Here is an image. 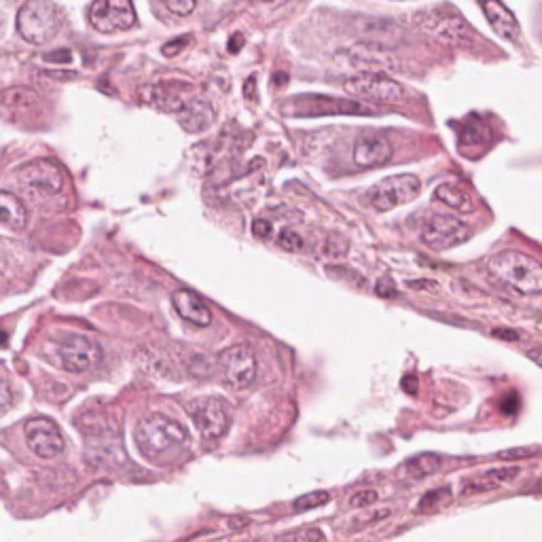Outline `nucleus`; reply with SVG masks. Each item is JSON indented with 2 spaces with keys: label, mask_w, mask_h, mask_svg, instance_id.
Masks as SVG:
<instances>
[{
  "label": "nucleus",
  "mask_w": 542,
  "mask_h": 542,
  "mask_svg": "<svg viewBox=\"0 0 542 542\" xmlns=\"http://www.w3.org/2000/svg\"><path fill=\"white\" fill-rule=\"evenodd\" d=\"M134 438L140 454L146 460L157 464L176 460L185 454L191 441L189 430L176 419L164 416V413H153V416L140 419V424L136 426Z\"/></svg>",
  "instance_id": "f257e3e1"
},
{
  "label": "nucleus",
  "mask_w": 542,
  "mask_h": 542,
  "mask_svg": "<svg viewBox=\"0 0 542 542\" xmlns=\"http://www.w3.org/2000/svg\"><path fill=\"white\" fill-rule=\"evenodd\" d=\"M489 274L515 293L530 296L542 293V263L517 250H502L487 263Z\"/></svg>",
  "instance_id": "f03ea898"
},
{
  "label": "nucleus",
  "mask_w": 542,
  "mask_h": 542,
  "mask_svg": "<svg viewBox=\"0 0 542 542\" xmlns=\"http://www.w3.org/2000/svg\"><path fill=\"white\" fill-rule=\"evenodd\" d=\"M62 28V15L49 0H28L17 13V30L24 41L45 45Z\"/></svg>",
  "instance_id": "7ed1b4c3"
},
{
  "label": "nucleus",
  "mask_w": 542,
  "mask_h": 542,
  "mask_svg": "<svg viewBox=\"0 0 542 542\" xmlns=\"http://www.w3.org/2000/svg\"><path fill=\"white\" fill-rule=\"evenodd\" d=\"M422 183L413 174H396V176H388L379 180L373 186H369L363 193V204L377 212L395 210L398 206L409 204L419 196Z\"/></svg>",
  "instance_id": "20e7f679"
},
{
  "label": "nucleus",
  "mask_w": 542,
  "mask_h": 542,
  "mask_svg": "<svg viewBox=\"0 0 542 542\" xmlns=\"http://www.w3.org/2000/svg\"><path fill=\"white\" fill-rule=\"evenodd\" d=\"M344 89L354 98L379 102V105H403L406 100V92L401 83L384 73H360L350 76L346 79Z\"/></svg>",
  "instance_id": "39448f33"
},
{
  "label": "nucleus",
  "mask_w": 542,
  "mask_h": 542,
  "mask_svg": "<svg viewBox=\"0 0 542 542\" xmlns=\"http://www.w3.org/2000/svg\"><path fill=\"white\" fill-rule=\"evenodd\" d=\"M284 113L293 115V117H326V115H371L366 106L360 102L328 98V95L307 94L296 95L284 106Z\"/></svg>",
  "instance_id": "423d86ee"
},
{
  "label": "nucleus",
  "mask_w": 542,
  "mask_h": 542,
  "mask_svg": "<svg viewBox=\"0 0 542 542\" xmlns=\"http://www.w3.org/2000/svg\"><path fill=\"white\" fill-rule=\"evenodd\" d=\"M17 183L24 186L30 196H60L66 186V178L60 167L49 159H35L17 170Z\"/></svg>",
  "instance_id": "0eeeda50"
},
{
  "label": "nucleus",
  "mask_w": 542,
  "mask_h": 542,
  "mask_svg": "<svg viewBox=\"0 0 542 542\" xmlns=\"http://www.w3.org/2000/svg\"><path fill=\"white\" fill-rule=\"evenodd\" d=\"M218 369L234 390H246L256 377V356L253 347L237 344L218 354Z\"/></svg>",
  "instance_id": "6e6552de"
},
{
  "label": "nucleus",
  "mask_w": 542,
  "mask_h": 542,
  "mask_svg": "<svg viewBox=\"0 0 542 542\" xmlns=\"http://www.w3.org/2000/svg\"><path fill=\"white\" fill-rule=\"evenodd\" d=\"M417 25L443 43H449V45L473 43V30L468 28V24L464 22L460 15H456V13L451 11L432 9L428 13H422V15L417 17Z\"/></svg>",
  "instance_id": "1a4fd4ad"
},
{
  "label": "nucleus",
  "mask_w": 542,
  "mask_h": 542,
  "mask_svg": "<svg viewBox=\"0 0 542 542\" xmlns=\"http://www.w3.org/2000/svg\"><path fill=\"white\" fill-rule=\"evenodd\" d=\"M57 356L66 371L70 373H85L94 369L102 358V347L98 341L87 337V335H68L60 341Z\"/></svg>",
  "instance_id": "9d476101"
},
{
  "label": "nucleus",
  "mask_w": 542,
  "mask_h": 542,
  "mask_svg": "<svg viewBox=\"0 0 542 542\" xmlns=\"http://www.w3.org/2000/svg\"><path fill=\"white\" fill-rule=\"evenodd\" d=\"M470 237V229L456 216L432 215L422 227V242L432 250H449L464 244Z\"/></svg>",
  "instance_id": "9b49d317"
},
{
  "label": "nucleus",
  "mask_w": 542,
  "mask_h": 542,
  "mask_svg": "<svg viewBox=\"0 0 542 542\" xmlns=\"http://www.w3.org/2000/svg\"><path fill=\"white\" fill-rule=\"evenodd\" d=\"M89 24L105 35L134 28L136 11L132 0H95L89 6Z\"/></svg>",
  "instance_id": "f8f14e48"
},
{
  "label": "nucleus",
  "mask_w": 542,
  "mask_h": 542,
  "mask_svg": "<svg viewBox=\"0 0 542 542\" xmlns=\"http://www.w3.org/2000/svg\"><path fill=\"white\" fill-rule=\"evenodd\" d=\"M24 437L28 447L35 451L38 457H43V460L57 457L64 451V447H66L60 426L49 417L28 419L24 426Z\"/></svg>",
  "instance_id": "ddd939ff"
},
{
  "label": "nucleus",
  "mask_w": 542,
  "mask_h": 542,
  "mask_svg": "<svg viewBox=\"0 0 542 542\" xmlns=\"http://www.w3.org/2000/svg\"><path fill=\"white\" fill-rule=\"evenodd\" d=\"M186 411L206 438H221L229 430L231 416L227 405L218 398H197V401L186 405Z\"/></svg>",
  "instance_id": "4468645a"
},
{
  "label": "nucleus",
  "mask_w": 542,
  "mask_h": 542,
  "mask_svg": "<svg viewBox=\"0 0 542 542\" xmlns=\"http://www.w3.org/2000/svg\"><path fill=\"white\" fill-rule=\"evenodd\" d=\"M347 60L360 73H390L398 70L396 55L379 43H356L347 49Z\"/></svg>",
  "instance_id": "2eb2a0df"
},
{
  "label": "nucleus",
  "mask_w": 542,
  "mask_h": 542,
  "mask_svg": "<svg viewBox=\"0 0 542 542\" xmlns=\"http://www.w3.org/2000/svg\"><path fill=\"white\" fill-rule=\"evenodd\" d=\"M392 155H395V148H392L390 140L377 134L360 136L352 151L354 164L363 167V170L386 166L392 159Z\"/></svg>",
  "instance_id": "dca6fc26"
},
{
  "label": "nucleus",
  "mask_w": 542,
  "mask_h": 542,
  "mask_svg": "<svg viewBox=\"0 0 542 542\" xmlns=\"http://www.w3.org/2000/svg\"><path fill=\"white\" fill-rule=\"evenodd\" d=\"M185 89H189L186 83H157V85H148L142 89V100L146 105L159 108V111L178 115L186 102H189L183 94Z\"/></svg>",
  "instance_id": "f3484780"
},
{
  "label": "nucleus",
  "mask_w": 542,
  "mask_h": 542,
  "mask_svg": "<svg viewBox=\"0 0 542 542\" xmlns=\"http://www.w3.org/2000/svg\"><path fill=\"white\" fill-rule=\"evenodd\" d=\"M172 306L176 309L180 318L197 328L210 326L212 312L206 306V301L197 293H193L189 288H176L172 293Z\"/></svg>",
  "instance_id": "a211bd4d"
},
{
  "label": "nucleus",
  "mask_w": 542,
  "mask_h": 542,
  "mask_svg": "<svg viewBox=\"0 0 542 542\" xmlns=\"http://www.w3.org/2000/svg\"><path fill=\"white\" fill-rule=\"evenodd\" d=\"M481 6L487 22L492 24V28L496 30V35H500L511 43L521 41V28L517 17L513 15V11L508 9L502 0H481Z\"/></svg>",
  "instance_id": "6ab92c4d"
},
{
  "label": "nucleus",
  "mask_w": 542,
  "mask_h": 542,
  "mask_svg": "<svg viewBox=\"0 0 542 542\" xmlns=\"http://www.w3.org/2000/svg\"><path fill=\"white\" fill-rule=\"evenodd\" d=\"M521 473L519 467H505V468H492L487 473H481L477 477H470L462 483V494H486V492H494L505 483L517 479Z\"/></svg>",
  "instance_id": "aec40b11"
},
{
  "label": "nucleus",
  "mask_w": 542,
  "mask_h": 542,
  "mask_svg": "<svg viewBox=\"0 0 542 542\" xmlns=\"http://www.w3.org/2000/svg\"><path fill=\"white\" fill-rule=\"evenodd\" d=\"M215 119H216V113L215 108L210 106V102L199 100V98H193L186 102L183 111L178 113L180 127L189 134L206 132L212 124H215Z\"/></svg>",
  "instance_id": "412c9836"
},
{
  "label": "nucleus",
  "mask_w": 542,
  "mask_h": 542,
  "mask_svg": "<svg viewBox=\"0 0 542 542\" xmlns=\"http://www.w3.org/2000/svg\"><path fill=\"white\" fill-rule=\"evenodd\" d=\"M0 221L11 231H22L28 223V210L24 202L9 191L0 193Z\"/></svg>",
  "instance_id": "4be33fe9"
},
{
  "label": "nucleus",
  "mask_w": 542,
  "mask_h": 542,
  "mask_svg": "<svg viewBox=\"0 0 542 542\" xmlns=\"http://www.w3.org/2000/svg\"><path fill=\"white\" fill-rule=\"evenodd\" d=\"M435 199H438V202L445 206H449L451 210L460 212V215H470V212L475 210L473 197H470L462 186L451 185V183L438 185L435 189Z\"/></svg>",
  "instance_id": "5701e85b"
},
{
  "label": "nucleus",
  "mask_w": 542,
  "mask_h": 542,
  "mask_svg": "<svg viewBox=\"0 0 542 542\" xmlns=\"http://www.w3.org/2000/svg\"><path fill=\"white\" fill-rule=\"evenodd\" d=\"M443 467V457L437 454H417L406 460L401 467L403 477L409 479H424V477L435 475Z\"/></svg>",
  "instance_id": "b1692460"
},
{
  "label": "nucleus",
  "mask_w": 542,
  "mask_h": 542,
  "mask_svg": "<svg viewBox=\"0 0 542 542\" xmlns=\"http://www.w3.org/2000/svg\"><path fill=\"white\" fill-rule=\"evenodd\" d=\"M489 140H492V130H489L486 121L479 117H468L464 121L462 132H460L462 146H481Z\"/></svg>",
  "instance_id": "393cba45"
},
{
  "label": "nucleus",
  "mask_w": 542,
  "mask_h": 542,
  "mask_svg": "<svg viewBox=\"0 0 542 542\" xmlns=\"http://www.w3.org/2000/svg\"><path fill=\"white\" fill-rule=\"evenodd\" d=\"M3 100H5V106L13 108V111H30V108L38 106V95L32 92V89H25V87L6 89Z\"/></svg>",
  "instance_id": "a878e982"
},
{
  "label": "nucleus",
  "mask_w": 542,
  "mask_h": 542,
  "mask_svg": "<svg viewBox=\"0 0 542 542\" xmlns=\"http://www.w3.org/2000/svg\"><path fill=\"white\" fill-rule=\"evenodd\" d=\"M331 500V494L328 492H307L299 496L293 502V508L296 513H303V511H312V508H318L322 505H326V502Z\"/></svg>",
  "instance_id": "bb28decb"
},
{
  "label": "nucleus",
  "mask_w": 542,
  "mask_h": 542,
  "mask_svg": "<svg viewBox=\"0 0 542 542\" xmlns=\"http://www.w3.org/2000/svg\"><path fill=\"white\" fill-rule=\"evenodd\" d=\"M277 246L282 250H286V253H306V240L296 234L293 229H282L280 236H277Z\"/></svg>",
  "instance_id": "cd10ccee"
},
{
  "label": "nucleus",
  "mask_w": 542,
  "mask_h": 542,
  "mask_svg": "<svg viewBox=\"0 0 542 542\" xmlns=\"http://www.w3.org/2000/svg\"><path fill=\"white\" fill-rule=\"evenodd\" d=\"M451 498L449 489L447 487H441V489H432V492H428L424 496L422 500H419V507L417 511L422 513H430V511H437V508H441L445 502H447Z\"/></svg>",
  "instance_id": "c85d7f7f"
},
{
  "label": "nucleus",
  "mask_w": 542,
  "mask_h": 542,
  "mask_svg": "<svg viewBox=\"0 0 542 542\" xmlns=\"http://www.w3.org/2000/svg\"><path fill=\"white\" fill-rule=\"evenodd\" d=\"M347 248H350V242L341 236H328L325 244H322V255L326 259H344L347 255Z\"/></svg>",
  "instance_id": "c756f323"
},
{
  "label": "nucleus",
  "mask_w": 542,
  "mask_h": 542,
  "mask_svg": "<svg viewBox=\"0 0 542 542\" xmlns=\"http://www.w3.org/2000/svg\"><path fill=\"white\" fill-rule=\"evenodd\" d=\"M161 3H164L166 9L172 11L174 15L185 17V15H191L193 9H196L197 0H161Z\"/></svg>",
  "instance_id": "7c9ffc66"
},
{
  "label": "nucleus",
  "mask_w": 542,
  "mask_h": 542,
  "mask_svg": "<svg viewBox=\"0 0 542 542\" xmlns=\"http://www.w3.org/2000/svg\"><path fill=\"white\" fill-rule=\"evenodd\" d=\"M377 502V492H373V489H363V492H356L350 498V507L354 508H366V507H373Z\"/></svg>",
  "instance_id": "2f4dec72"
},
{
  "label": "nucleus",
  "mask_w": 542,
  "mask_h": 542,
  "mask_svg": "<svg viewBox=\"0 0 542 542\" xmlns=\"http://www.w3.org/2000/svg\"><path fill=\"white\" fill-rule=\"evenodd\" d=\"M277 538L282 540H325L326 537L322 534L320 530H296V532H286V534H280Z\"/></svg>",
  "instance_id": "473e14b6"
},
{
  "label": "nucleus",
  "mask_w": 542,
  "mask_h": 542,
  "mask_svg": "<svg viewBox=\"0 0 542 542\" xmlns=\"http://www.w3.org/2000/svg\"><path fill=\"white\" fill-rule=\"evenodd\" d=\"M191 41H193V36H178V38H174V41H170L167 45H164V47H161V54H164L166 57L178 55L180 51H183Z\"/></svg>",
  "instance_id": "72a5a7b5"
},
{
  "label": "nucleus",
  "mask_w": 542,
  "mask_h": 542,
  "mask_svg": "<svg viewBox=\"0 0 542 542\" xmlns=\"http://www.w3.org/2000/svg\"><path fill=\"white\" fill-rule=\"evenodd\" d=\"M376 293L379 296H386V299H390V296L398 295V288H396V284L390 280V277H379L377 284H376Z\"/></svg>",
  "instance_id": "f704fd0d"
},
{
  "label": "nucleus",
  "mask_w": 542,
  "mask_h": 542,
  "mask_svg": "<svg viewBox=\"0 0 542 542\" xmlns=\"http://www.w3.org/2000/svg\"><path fill=\"white\" fill-rule=\"evenodd\" d=\"M253 234L256 237H261V240H269L271 234H274V225L266 221V218H256L253 223Z\"/></svg>",
  "instance_id": "c9c22d12"
},
{
  "label": "nucleus",
  "mask_w": 542,
  "mask_h": 542,
  "mask_svg": "<svg viewBox=\"0 0 542 542\" xmlns=\"http://www.w3.org/2000/svg\"><path fill=\"white\" fill-rule=\"evenodd\" d=\"M500 406H502V411L507 413V416H513V413H517V409H519V396L517 395H508L505 401L500 403Z\"/></svg>",
  "instance_id": "e433bc0d"
},
{
  "label": "nucleus",
  "mask_w": 542,
  "mask_h": 542,
  "mask_svg": "<svg viewBox=\"0 0 542 542\" xmlns=\"http://www.w3.org/2000/svg\"><path fill=\"white\" fill-rule=\"evenodd\" d=\"M45 60H47V62L68 64L70 60H73V54H70L68 49H60V51H54V54H47V55H45Z\"/></svg>",
  "instance_id": "4c0bfd02"
},
{
  "label": "nucleus",
  "mask_w": 542,
  "mask_h": 542,
  "mask_svg": "<svg viewBox=\"0 0 542 542\" xmlns=\"http://www.w3.org/2000/svg\"><path fill=\"white\" fill-rule=\"evenodd\" d=\"M13 405V392H11V386H9V379L3 377V411L6 413L11 409Z\"/></svg>",
  "instance_id": "58836bf2"
},
{
  "label": "nucleus",
  "mask_w": 542,
  "mask_h": 542,
  "mask_svg": "<svg viewBox=\"0 0 542 542\" xmlns=\"http://www.w3.org/2000/svg\"><path fill=\"white\" fill-rule=\"evenodd\" d=\"M401 386H403L405 392H409V395H416L417 388H419V382H417L416 376H406V377H403Z\"/></svg>",
  "instance_id": "ea45409f"
},
{
  "label": "nucleus",
  "mask_w": 542,
  "mask_h": 542,
  "mask_svg": "<svg viewBox=\"0 0 542 542\" xmlns=\"http://www.w3.org/2000/svg\"><path fill=\"white\" fill-rule=\"evenodd\" d=\"M242 47H244V36L242 35H234L229 38V45H227V49H229V54H237V51H242Z\"/></svg>",
  "instance_id": "a19ab883"
},
{
  "label": "nucleus",
  "mask_w": 542,
  "mask_h": 542,
  "mask_svg": "<svg viewBox=\"0 0 542 542\" xmlns=\"http://www.w3.org/2000/svg\"><path fill=\"white\" fill-rule=\"evenodd\" d=\"M409 288L416 290H426V288H438V284L435 280H411Z\"/></svg>",
  "instance_id": "79ce46f5"
},
{
  "label": "nucleus",
  "mask_w": 542,
  "mask_h": 542,
  "mask_svg": "<svg viewBox=\"0 0 542 542\" xmlns=\"http://www.w3.org/2000/svg\"><path fill=\"white\" fill-rule=\"evenodd\" d=\"M494 335H496V337H502V339H507V341H517L519 339V333L508 331V328H496Z\"/></svg>",
  "instance_id": "37998d69"
},
{
  "label": "nucleus",
  "mask_w": 542,
  "mask_h": 542,
  "mask_svg": "<svg viewBox=\"0 0 542 542\" xmlns=\"http://www.w3.org/2000/svg\"><path fill=\"white\" fill-rule=\"evenodd\" d=\"M527 358L532 360L534 365H538L540 369H542V347L540 346H537V347H532L530 352H527Z\"/></svg>",
  "instance_id": "c03bdc74"
},
{
  "label": "nucleus",
  "mask_w": 542,
  "mask_h": 542,
  "mask_svg": "<svg viewBox=\"0 0 542 542\" xmlns=\"http://www.w3.org/2000/svg\"><path fill=\"white\" fill-rule=\"evenodd\" d=\"M253 85H256V81L250 76V79L246 81V89H244V94H246V98H253Z\"/></svg>",
  "instance_id": "a18cd8bd"
},
{
  "label": "nucleus",
  "mask_w": 542,
  "mask_h": 542,
  "mask_svg": "<svg viewBox=\"0 0 542 542\" xmlns=\"http://www.w3.org/2000/svg\"><path fill=\"white\" fill-rule=\"evenodd\" d=\"M286 81V75H276V83H284Z\"/></svg>",
  "instance_id": "49530a36"
}]
</instances>
